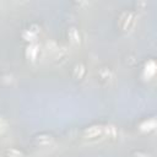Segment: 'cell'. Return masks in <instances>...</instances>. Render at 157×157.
I'll list each match as a JSON object with an SVG mask.
<instances>
[{"label":"cell","instance_id":"6da1fadb","mask_svg":"<svg viewBox=\"0 0 157 157\" xmlns=\"http://www.w3.org/2000/svg\"><path fill=\"white\" fill-rule=\"evenodd\" d=\"M99 134V128H97V127H92V128H90L86 132V135H88V136H96V135H98Z\"/></svg>","mask_w":157,"mask_h":157},{"label":"cell","instance_id":"7a4b0ae2","mask_svg":"<svg viewBox=\"0 0 157 157\" xmlns=\"http://www.w3.org/2000/svg\"><path fill=\"white\" fill-rule=\"evenodd\" d=\"M70 34H71L72 42H78V36H76V31H75V28H71Z\"/></svg>","mask_w":157,"mask_h":157}]
</instances>
